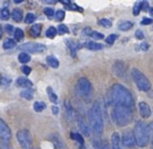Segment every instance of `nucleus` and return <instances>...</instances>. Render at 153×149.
I'll return each instance as SVG.
<instances>
[{
    "instance_id": "nucleus-1",
    "label": "nucleus",
    "mask_w": 153,
    "mask_h": 149,
    "mask_svg": "<svg viewBox=\"0 0 153 149\" xmlns=\"http://www.w3.org/2000/svg\"><path fill=\"white\" fill-rule=\"evenodd\" d=\"M109 102L114 106H125L133 108L134 99L131 92L122 84H114L109 92Z\"/></svg>"
},
{
    "instance_id": "nucleus-2",
    "label": "nucleus",
    "mask_w": 153,
    "mask_h": 149,
    "mask_svg": "<svg viewBox=\"0 0 153 149\" xmlns=\"http://www.w3.org/2000/svg\"><path fill=\"white\" fill-rule=\"evenodd\" d=\"M89 122L92 131L97 136H101L104 129V121H103L102 109L100 102H94L89 109Z\"/></svg>"
},
{
    "instance_id": "nucleus-3",
    "label": "nucleus",
    "mask_w": 153,
    "mask_h": 149,
    "mask_svg": "<svg viewBox=\"0 0 153 149\" xmlns=\"http://www.w3.org/2000/svg\"><path fill=\"white\" fill-rule=\"evenodd\" d=\"M112 120L117 126L129 125L133 120V108L125 106H114L111 112Z\"/></svg>"
},
{
    "instance_id": "nucleus-4",
    "label": "nucleus",
    "mask_w": 153,
    "mask_h": 149,
    "mask_svg": "<svg viewBox=\"0 0 153 149\" xmlns=\"http://www.w3.org/2000/svg\"><path fill=\"white\" fill-rule=\"evenodd\" d=\"M136 144L140 147H146L150 141V127L144 121L136 122L133 130Z\"/></svg>"
},
{
    "instance_id": "nucleus-5",
    "label": "nucleus",
    "mask_w": 153,
    "mask_h": 149,
    "mask_svg": "<svg viewBox=\"0 0 153 149\" xmlns=\"http://www.w3.org/2000/svg\"><path fill=\"white\" fill-rule=\"evenodd\" d=\"M132 78H133L134 82L137 85V87L143 92H149L151 89V83L149 79L146 77V74L144 72H140L138 68H132L131 70Z\"/></svg>"
},
{
    "instance_id": "nucleus-6",
    "label": "nucleus",
    "mask_w": 153,
    "mask_h": 149,
    "mask_svg": "<svg viewBox=\"0 0 153 149\" xmlns=\"http://www.w3.org/2000/svg\"><path fill=\"white\" fill-rule=\"evenodd\" d=\"M76 90L83 99H89L92 92V85L87 78L81 77L76 82Z\"/></svg>"
},
{
    "instance_id": "nucleus-7",
    "label": "nucleus",
    "mask_w": 153,
    "mask_h": 149,
    "mask_svg": "<svg viewBox=\"0 0 153 149\" xmlns=\"http://www.w3.org/2000/svg\"><path fill=\"white\" fill-rule=\"evenodd\" d=\"M16 138H17V141L19 142L20 146H21V149H32L33 140L28 130L26 129L19 130L17 132V134H16Z\"/></svg>"
},
{
    "instance_id": "nucleus-8",
    "label": "nucleus",
    "mask_w": 153,
    "mask_h": 149,
    "mask_svg": "<svg viewBox=\"0 0 153 149\" xmlns=\"http://www.w3.org/2000/svg\"><path fill=\"white\" fill-rule=\"evenodd\" d=\"M19 49L22 51V53H32V54H40L46 49V46L41 43H34V42H27L24 44L20 45Z\"/></svg>"
},
{
    "instance_id": "nucleus-9",
    "label": "nucleus",
    "mask_w": 153,
    "mask_h": 149,
    "mask_svg": "<svg viewBox=\"0 0 153 149\" xmlns=\"http://www.w3.org/2000/svg\"><path fill=\"white\" fill-rule=\"evenodd\" d=\"M12 131L4 120L0 118V142H11Z\"/></svg>"
},
{
    "instance_id": "nucleus-10",
    "label": "nucleus",
    "mask_w": 153,
    "mask_h": 149,
    "mask_svg": "<svg viewBox=\"0 0 153 149\" xmlns=\"http://www.w3.org/2000/svg\"><path fill=\"white\" fill-rule=\"evenodd\" d=\"M121 142H122V144L125 147H127V148H133L136 145L134 134H133V132L130 131V130H125V131L123 132Z\"/></svg>"
},
{
    "instance_id": "nucleus-11",
    "label": "nucleus",
    "mask_w": 153,
    "mask_h": 149,
    "mask_svg": "<svg viewBox=\"0 0 153 149\" xmlns=\"http://www.w3.org/2000/svg\"><path fill=\"white\" fill-rule=\"evenodd\" d=\"M78 125H79V128L81 130V132L84 134L85 136H88L90 134V128L88 123L85 121L83 115H79L78 117Z\"/></svg>"
},
{
    "instance_id": "nucleus-12",
    "label": "nucleus",
    "mask_w": 153,
    "mask_h": 149,
    "mask_svg": "<svg viewBox=\"0 0 153 149\" xmlns=\"http://www.w3.org/2000/svg\"><path fill=\"white\" fill-rule=\"evenodd\" d=\"M113 72L117 77L123 78L126 72V64L123 61H117L113 65Z\"/></svg>"
},
{
    "instance_id": "nucleus-13",
    "label": "nucleus",
    "mask_w": 153,
    "mask_h": 149,
    "mask_svg": "<svg viewBox=\"0 0 153 149\" xmlns=\"http://www.w3.org/2000/svg\"><path fill=\"white\" fill-rule=\"evenodd\" d=\"M138 110L144 119H148L151 115V108L146 102H140L138 104Z\"/></svg>"
},
{
    "instance_id": "nucleus-14",
    "label": "nucleus",
    "mask_w": 153,
    "mask_h": 149,
    "mask_svg": "<svg viewBox=\"0 0 153 149\" xmlns=\"http://www.w3.org/2000/svg\"><path fill=\"white\" fill-rule=\"evenodd\" d=\"M111 146L112 149H123L122 148V142H121V136L117 132H113L112 136H111Z\"/></svg>"
},
{
    "instance_id": "nucleus-15",
    "label": "nucleus",
    "mask_w": 153,
    "mask_h": 149,
    "mask_svg": "<svg viewBox=\"0 0 153 149\" xmlns=\"http://www.w3.org/2000/svg\"><path fill=\"white\" fill-rule=\"evenodd\" d=\"M16 84H17V86H19V87H24L26 89V88H30L33 86V83L30 80H28L27 78H19V79H17V81H16Z\"/></svg>"
},
{
    "instance_id": "nucleus-16",
    "label": "nucleus",
    "mask_w": 153,
    "mask_h": 149,
    "mask_svg": "<svg viewBox=\"0 0 153 149\" xmlns=\"http://www.w3.org/2000/svg\"><path fill=\"white\" fill-rule=\"evenodd\" d=\"M66 43H67V46L70 51V54H71L72 57H76V49H78V43L76 41H74L72 39H68L66 40Z\"/></svg>"
},
{
    "instance_id": "nucleus-17",
    "label": "nucleus",
    "mask_w": 153,
    "mask_h": 149,
    "mask_svg": "<svg viewBox=\"0 0 153 149\" xmlns=\"http://www.w3.org/2000/svg\"><path fill=\"white\" fill-rule=\"evenodd\" d=\"M12 18H13L14 21L21 22L22 19H23V13H22V10L14 9L13 12H12Z\"/></svg>"
},
{
    "instance_id": "nucleus-18",
    "label": "nucleus",
    "mask_w": 153,
    "mask_h": 149,
    "mask_svg": "<svg viewBox=\"0 0 153 149\" xmlns=\"http://www.w3.org/2000/svg\"><path fill=\"white\" fill-rule=\"evenodd\" d=\"M85 46L88 49H90V51H100V49L103 48V45L101 43L94 42V41H88V42H86Z\"/></svg>"
},
{
    "instance_id": "nucleus-19",
    "label": "nucleus",
    "mask_w": 153,
    "mask_h": 149,
    "mask_svg": "<svg viewBox=\"0 0 153 149\" xmlns=\"http://www.w3.org/2000/svg\"><path fill=\"white\" fill-rule=\"evenodd\" d=\"M46 62L51 68H58L60 65L59 60H58L55 56H48V57L46 58Z\"/></svg>"
},
{
    "instance_id": "nucleus-20",
    "label": "nucleus",
    "mask_w": 153,
    "mask_h": 149,
    "mask_svg": "<svg viewBox=\"0 0 153 149\" xmlns=\"http://www.w3.org/2000/svg\"><path fill=\"white\" fill-rule=\"evenodd\" d=\"M41 30H42V25L40 23H37L35 25H33L30 30V33L33 37H38L41 33Z\"/></svg>"
},
{
    "instance_id": "nucleus-21",
    "label": "nucleus",
    "mask_w": 153,
    "mask_h": 149,
    "mask_svg": "<svg viewBox=\"0 0 153 149\" xmlns=\"http://www.w3.org/2000/svg\"><path fill=\"white\" fill-rule=\"evenodd\" d=\"M46 92H47V95H48V99L51 100V102L57 104V103H58V96L56 95V92H53V88H51V87H47L46 88Z\"/></svg>"
},
{
    "instance_id": "nucleus-22",
    "label": "nucleus",
    "mask_w": 153,
    "mask_h": 149,
    "mask_svg": "<svg viewBox=\"0 0 153 149\" xmlns=\"http://www.w3.org/2000/svg\"><path fill=\"white\" fill-rule=\"evenodd\" d=\"M133 26V23L130 21H122L121 23L119 24V28L123 32H126V31H129L132 28Z\"/></svg>"
},
{
    "instance_id": "nucleus-23",
    "label": "nucleus",
    "mask_w": 153,
    "mask_h": 149,
    "mask_svg": "<svg viewBox=\"0 0 153 149\" xmlns=\"http://www.w3.org/2000/svg\"><path fill=\"white\" fill-rule=\"evenodd\" d=\"M2 46H3V48H4V49L13 48V47L16 46V40H14V39H12V38H7V40L3 42Z\"/></svg>"
},
{
    "instance_id": "nucleus-24",
    "label": "nucleus",
    "mask_w": 153,
    "mask_h": 149,
    "mask_svg": "<svg viewBox=\"0 0 153 149\" xmlns=\"http://www.w3.org/2000/svg\"><path fill=\"white\" fill-rule=\"evenodd\" d=\"M71 138L76 141V144L80 145V147H81V148H83V147H84V140H83V136H82L81 134L71 132Z\"/></svg>"
},
{
    "instance_id": "nucleus-25",
    "label": "nucleus",
    "mask_w": 153,
    "mask_h": 149,
    "mask_svg": "<svg viewBox=\"0 0 153 149\" xmlns=\"http://www.w3.org/2000/svg\"><path fill=\"white\" fill-rule=\"evenodd\" d=\"M20 95H21L22 98L26 99V100H32L33 99V96H34V94H33V90L30 89V88H26V89H23L21 92H20Z\"/></svg>"
},
{
    "instance_id": "nucleus-26",
    "label": "nucleus",
    "mask_w": 153,
    "mask_h": 149,
    "mask_svg": "<svg viewBox=\"0 0 153 149\" xmlns=\"http://www.w3.org/2000/svg\"><path fill=\"white\" fill-rule=\"evenodd\" d=\"M45 107H46V105H45L44 102L36 101V102L34 103V109H35V111H37V112H41V111H43L45 109Z\"/></svg>"
},
{
    "instance_id": "nucleus-27",
    "label": "nucleus",
    "mask_w": 153,
    "mask_h": 149,
    "mask_svg": "<svg viewBox=\"0 0 153 149\" xmlns=\"http://www.w3.org/2000/svg\"><path fill=\"white\" fill-rule=\"evenodd\" d=\"M57 33H58L57 28H53V26H51V28H48L46 31V37L49 39H53L57 36Z\"/></svg>"
},
{
    "instance_id": "nucleus-28",
    "label": "nucleus",
    "mask_w": 153,
    "mask_h": 149,
    "mask_svg": "<svg viewBox=\"0 0 153 149\" xmlns=\"http://www.w3.org/2000/svg\"><path fill=\"white\" fill-rule=\"evenodd\" d=\"M18 59L21 63H27V62L30 61V56L26 53H20L19 56H18Z\"/></svg>"
},
{
    "instance_id": "nucleus-29",
    "label": "nucleus",
    "mask_w": 153,
    "mask_h": 149,
    "mask_svg": "<svg viewBox=\"0 0 153 149\" xmlns=\"http://www.w3.org/2000/svg\"><path fill=\"white\" fill-rule=\"evenodd\" d=\"M14 37H15L16 41H20L24 38V33L21 28H16L15 32H14Z\"/></svg>"
},
{
    "instance_id": "nucleus-30",
    "label": "nucleus",
    "mask_w": 153,
    "mask_h": 149,
    "mask_svg": "<svg viewBox=\"0 0 153 149\" xmlns=\"http://www.w3.org/2000/svg\"><path fill=\"white\" fill-rule=\"evenodd\" d=\"M10 18V11L7 7H2L0 10V19L1 20H7Z\"/></svg>"
},
{
    "instance_id": "nucleus-31",
    "label": "nucleus",
    "mask_w": 153,
    "mask_h": 149,
    "mask_svg": "<svg viewBox=\"0 0 153 149\" xmlns=\"http://www.w3.org/2000/svg\"><path fill=\"white\" fill-rule=\"evenodd\" d=\"M98 23L100 24V25H102V26H104V28H111V26H112V22H111L109 19H106V18L100 19L98 21Z\"/></svg>"
},
{
    "instance_id": "nucleus-32",
    "label": "nucleus",
    "mask_w": 153,
    "mask_h": 149,
    "mask_svg": "<svg viewBox=\"0 0 153 149\" xmlns=\"http://www.w3.org/2000/svg\"><path fill=\"white\" fill-rule=\"evenodd\" d=\"M11 82H12V80H11V78H9V77H7V76H1L0 77V85L1 86H9L10 84H11Z\"/></svg>"
},
{
    "instance_id": "nucleus-33",
    "label": "nucleus",
    "mask_w": 153,
    "mask_h": 149,
    "mask_svg": "<svg viewBox=\"0 0 153 149\" xmlns=\"http://www.w3.org/2000/svg\"><path fill=\"white\" fill-rule=\"evenodd\" d=\"M55 15H56V20H57V21H62V20H64V18H65V12H64L63 10H58L55 13Z\"/></svg>"
},
{
    "instance_id": "nucleus-34",
    "label": "nucleus",
    "mask_w": 153,
    "mask_h": 149,
    "mask_svg": "<svg viewBox=\"0 0 153 149\" xmlns=\"http://www.w3.org/2000/svg\"><path fill=\"white\" fill-rule=\"evenodd\" d=\"M98 149H109V144L106 140L101 141V142H97L96 143Z\"/></svg>"
},
{
    "instance_id": "nucleus-35",
    "label": "nucleus",
    "mask_w": 153,
    "mask_h": 149,
    "mask_svg": "<svg viewBox=\"0 0 153 149\" xmlns=\"http://www.w3.org/2000/svg\"><path fill=\"white\" fill-rule=\"evenodd\" d=\"M58 33H59L60 35H64V34H67L68 32H69V30H68V28L65 25V24H60L59 26H58Z\"/></svg>"
},
{
    "instance_id": "nucleus-36",
    "label": "nucleus",
    "mask_w": 153,
    "mask_h": 149,
    "mask_svg": "<svg viewBox=\"0 0 153 149\" xmlns=\"http://www.w3.org/2000/svg\"><path fill=\"white\" fill-rule=\"evenodd\" d=\"M43 12H44V14L49 18V19H51V17L55 15V10L51 9V7H45V9L43 10Z\"/></svg>"
},
{
    "instance_id": "nucleus-37",
    "label": "nucleus",
    "mask_w": 153,
    "mask_h": 149,
    "mask_svg": "<svg viewBox=\"0 0 153 149\" xmlns=\"http://www.w3.org/2000/svg\"><path fill=\"white\" fill-rule=\"evenodd\" d=\"M117 39V35L111 34V35H109V36L106 38V43H108V44H112V43L114 42Z\"/></svg>"
},
{
    "instance_id": "nucleus-38",
    "label": "nucleus",
    "mask_w": 153,
    "mask_h": 149,
    "mask_svg": "<svg viewBox=\"0 0 153 149\" xmlns=\"http://www.w3.org/2000/svg\"><path fill=\"white\" fill-rule=\"evenodd\" d=\"M35 21V15L33 13H28L26 14V17H25V23L30 24V23H33Z\"/></svg>"
},
{
    "instance_id": "nucleus-39",
    "label": "nucleus",
    "mask_w": 153,
    "mask_h": 149,
    "mask_svg": "<svg viewBox=\"0 0 153 149\" xmlns=\"http://www.w3.org/2000/svg\"><path fill=\"white\" fill-rule=\"evenodd\" d=\"M90 36H91L94 39H96V40H101V39L104 38V35L101 34V33H99V32H96V31H94Z\"/></svg>"
},
{
    "instance_id": "nucleus-40",
    "label": "nucleus",
    "mask_w": 153,
    "mask_h": 149,
    "mask_svg": "<svg viewBox=\"0 0 153 149\" xmlns=\"http://www.w3.org/2000/svg\"><path fill=\"white\" fill-rule=\"evenodd\" d=\"M140 10H142V2L135 3V5H134V7H133V15H135V16L138 15Z\"/></svg>"
},
{
    "instance_id": "nucleus-41",
    "label": "nucleus",
    "mask_w": 153,
    "mask_h": 149,
    "mask_svg": "<svg viewBox=\"0 0 153 149\" xmlns=\"http://www.w3.org/2000/svg\"><path fill=\"white\" fill-rule=\"evenodd\" d=\"M0 149H13L10 142H0Z\"/></svg>"
},
{
    "instance_id": "nucleus-42",
    "label": "nucleus",
    "mask_w": 153,
    "mask_h": 149,
    "mask_svg": "<svg viewBox=\"0 0 153 149\" xmlns=\"http://www.w3.org/2000/svg\"><path fill=\"white\" fill-rule=\"evenodd\" d=\"M21 72H23L24 74H26V76H27V74H30V72H32V68H30V66H27V65H23L21 67Z\"/></svg>"
},
{
    "instance_id": "nucleus-43",
    "label": "nucleus",
    "mask_w": 153,
    "mask_h": 149,
    "mask_svg": "<svg viewBox=\"0 0 153 149\" xmlns=\"http://www.w3.org/2000/svg\"><path fill=\"white\" fill-rule=\"evenodd\" d=\"M152 22H153L152 18H144V19L142 20V22H140V23H142L143 25H148V24H151Z\"/></svg>"
},
{
    "instance_id": "nucleus-44",
    "label": "nucleus",
    "mask_w": 153,
    "mask_h": 149,
    "mask_svg": "<svg viewBox=\"0 0 153 149\" xmlns=\"http://www.w3.org/2000/svg\"><path fill=\"white\" fill-rule=\"evenodd\" d=\"M150 140H151V149H153V123L150 125Z\"/></svg>"
},
{
    "instance_id": "nucleus-45",
    "label": "nucleus",
    "mask_w": 153,
    "mask_h": 149,
    "mask_svg": "<svg viewBox=\"0 0 153 149\" xmlns=\"http://www.w3.org/2000/svg\"><path fill=\"white\" fill-rule=\"evenodd\" d=\"M135 37H136L137 39H140V40H142V39H144L145 35H144V33H143L140 30H137V31L135 32Z\"/></svg>"
},
{
    "instance_id": "nucleus-46",
    "label": "nucleus",
    "mask_w": 153,
    "mask_h": 149,
    "mask_svg": "<svg viewBox=\"0 0 153 149\" xmlns=\"http://www.w3.org/2000/svg\"><path fill=\"white\" fill-rule=\"evenodd\" d=\"M5 31H7V34H12L13 32H15V31H14V26L12 25V24H7V25H5Z\"/></svg>"
},
{
    "instance_id": "nucleus-47",
    "label": "nucleus",
    "mask_w": 153,
    "mask_h": 149,
    "mask_svg": "<svg viewBox=\"0 0 153 149\" xmlns=\"http://www.w3.org/2000/svg\"><path fill=\"white\" fill-rule=\"evenodd\" d=\"M147 9H149V5H148V2H142V10H144V11H147Z\"/></svg>"
},
{
    "instance_id": "nucleus-48",
    "label": "nucleus",
    "mask_w": 153,
    "mask_h": 149,
    "mask_svg": "<svg viewBox=\"0 0 153 149\" xmlns=\"http://www.w3.org/2000/svg\"><path fill=\"white\" fill-rule=\"evenodd\" d=\"M51 110H53V112L55 113V115H57L58 110H59V108H58L57 106H53V107H51Z\"/></svg>"
},
{
    "instance_id": "nucleus-49",
    "label": "nucleus",
    "mask_w": 153,
    "mask_h": 149,
    "mask_svg": "<svg viewBox=\"0 0 153 149\" xmlns=\"http://www.w3.org/2000/svg\"><path fill=\"white\" fill-rule=\"evenodd\" d=\"M140 47H142V49H144V51H147V49H148V44L144 43V44L140 45Z\"/></svg>"
},
{
    "instance_id": "nucleus-50",
    "label": "nucleus",
    "mask_w": 153,
    "mask_h": 149,
    "mask_svg": "<svg viewBox=\"0 0 153 149\" xmlns=\"http://www.w3.org/2000/svg\"><path fill=\"white\" fill-rule=\"evenodd\" d=\"M2 34H3V30H2V25L0 24V39L2 37Z\"/></svg>"
},
{
    "instance_id": "nucleus-51",
    "label": "nucleus",
    "mask_w": 153,
    "mask_h": 149,
    "mask_svg": "<svg viewBox=\"0 0 153 149\" xmlns=\"http://www.w3.org/2000/svg\"><path fill=\"white\" fill-rule=\"evenodd\" d=\"M22 1H23V0H14V2L15 3H21Z\"/></svg>"
},
{
    "instance_id": "nucleus-52",
    "label": "nucleus",
    "mask_w": 153,
    "mask_h": 149,
    "mask_svg": "<svg viewBox=\"0 0 153 149\" xmlns=\"http://www.w3.org/2000/svg\"><path fill=\"white\" fill-rule=\"evenodd\" d=\"M150 14H151V16H152V18H153V7H151V9H150Z\"/></svg>"
}]
</instances>
